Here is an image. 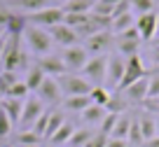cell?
Wrapping results in <instances>:
<instances>
[{"instance_id": "1", "label": "cell", "mask_w": 159, "mask_h": 147, "mask_svg": "<svg viewBox=\"0 0 159 147\" xmlns=\"http://www.w3.org/2000/svg\"><path fill=\"white\" fill-rule=\"evenodd\" d=\"M21 42H24V47L28 49V54L38 56V59L52 54V47H54V42H52L49 33H47L45 28L30 26V24H26L24 33H21Z\"/></svg>"}, {"instance_id": "2", "label": "cell", "mask_w": 159, "mask_h": 147, "mask_svg": "<svg viewBox=\"0 0 159 147\" xmlns=\"http://www.w3.org/2000/svg\"><path fill=\"white\" fill-rule=\"evenodd\" d=\"M56 82H59V87H61L63 98L66 96H89L91 89H94L82 75H77V73H63L61 77H56Z\"/></svg>"}, {"instance_id": "3", "label": "cell", "mask_w": 159, "mask_h": 147, "mask_svg": "<svg viewBox=\"0 0 159 147\" xmlns=\"http://www.w3.org/2000/svg\"><path fill=\"white\" fill-rule=\"evenodd\" d=\"M26 24L30 26H40V28L49 30L52 26L56 24H63V10H61V5H49L45 7V10H38V12H30V14H26Z\"/></svg>"}, {"instance_id": "4", "label": "cell", "mask_w": 159, "mask_h": 147, "mask_svg": "<svg viewBox=\"0 0 159 147\" xmlns=\"http://www.w3.org/2000/svg\"><path fill=\"white\" fill-rule=\"evenodd\" d=\"M105 68H108V54L103 56H91L87 65L80 70V75L91 84V87H103L105 84Z\"/></svg>"}, {"instance_id": "5", "label": "cell", "mask_w": 159, "mask_h": 147, "mask_svg": "<svg viewBox=\"0 0 159 147\" xmlns=\"http://www.w3.org/2000/svg\"><path fill=\"white\" fill-rule=\"evenodd\" d=\"M45 110H47V108L42 105V100H40L38 96H33V93H30V96L24 100V110H21V119H19V131H30V128H33V124L42 117V112H45Z\"/></svg>"}, {"instance_id": "6", "label": "cell", "mask_w": 159, "mask_h": 147, "mask_svg": "<svg viewBox=\"0 0 159 147\" xmlns=\"http://www.w3.org/2000/svg\"><path fill=\"white\" fill-rule=\"evenodd\" d=\"M124 70H126V59L122 54H117V51H112V54H108V68H105V84L103 87L108 89H115L117 91L119 82H122V77H124Z\"/></svg>"}, {"instance_id": "7", "label": "cell", "mask_w": 159, "mask_h": 147, "mask_svg": "<svg viewBox=\"0 0 159 147\" xmlns=\"http://www.w3.org/2000/svg\"><path fill=\"white\" fill-rule=\"evenodd\" d=\"M115 44V35L110 33V30H101V33H94L91 38H87L84 42H82V47L87 49V54L91 56H103L110 51V47Z\"/></svg>"}, {"instance_id": "8", "label": "cell", "mask_w": 159, "mask_h": 147, "mask_svg": "<svg viewBox=\"0 0 159 147\" xmlns=\"http://www.w3.org/2000/svg\"><path fill=\"white\" fill-rule=\"evenodd\" d=\"M59 56H61V61H63V65H66L68 73H80V70L87 65V61H89V54H87V49L82 47V44L66 47Z\"/></svg>"}, {"instance_id": "9", "label": "cell", "mask_w": 159, "mask_h": 147, "mask_svg": "<svg viewBox=\"0 0 159 147\" xmlns=\"http://www.w3.org/2000/svg\"><path fill=\"white\" fill-rule=\"evenodd\" d=\"M35 96L42 100L45 108H54V105H59L61 100H63V93H61V87H59V82H56V77H45L42 79V84H40L38 91H35Z\"/></svg>"}, {"instance_id": "10", "label": "cell", "mask_w": 159, "mask_h": 147, "mask_svg": "<svg viewBox=\"0 0 159 147\" xmlns=\"http://www.w3.org/2000/svg\"><path fill=\"white\" fill-rule=\"evenodd\" d=\"M148 75V70H145L143 65V59H140V54L131 56V59H126V70H124V77H122V82H119L117 91H122V89H126L129 84L138 82L140 77H145Z\"/></svg>"}, {"instance_id": "11", "label": "cell", "mask_w": 159, "mask_h": 147, "mask_svg": "<svg viewBox=\"0 0 159 147\" xmlns=\"http://www.w3.org/2000/svg\"><path fill=\"white\" fill-rule=\"evenodd\" d=\"M148 75H150V73H148ZM148 75H145V77H140L138 82L129 84L126 89L117 91V93H119L122 98H124L126 103H145V100H148V84H150Z\"/></svg>"}, {"instance_id": "12", "label": "cell", "mask_w": 159, "mask_h": 147, "mask_svg": "<svg viewBox=\"0 0 159 147\" xmlns=\"http://www.w3.org/2000/svg\"><path fill=\"white\" fill-rule=\"evenodd\" d=\"M136 30H138V35H140L143 42L152 40L154 35H157V30H159V14H157V12L140 14L138 19H136Z\"/></svg>"}, {"instance_id": "13", "label": "cell", "mask_w": 159, "mask_h": 147, "mask_svg": "<svg viewBox=\"0 0 159 147\" xmlns=\"http://www.w3.org/2000/svg\"><path fill=\"white\" fill-rule=\"evenodd\" d=\"M49 38H52V42H56V44H61V47H73V44H80V38H77V33H75L70 26H66V24H56V26H52L49 30Z\"/></svg>"}, {"instance_id": "14", "label": "cell", "mask_w": 159, "mask_h": 147, "mask_svg": "<svg viewBox=\"0 0 159 147\" xmlns=\"http://www.w3.org/2000/svg\"><path fill=\"white\" fill-rule=\"evenodd\" d=\"M35 65H38V68L42 70V73H45L47 77H61L63 73H68L59 54H47V56H40V59L35 61Z\"/></svg>"}, {"instance_id": "15", "label": "cell", "mask_w": 159, "mask_h": 147, "mask_svg": "<svg viewBox=\"0 0 159 147\" xmlns=\"http://www.w3.org/2000/svg\"><path fill=\"white\" fill-rule=\"evenodd\" d=\"M140 42L143 40H136V38H124V35H115V49L117 54H122L124 59H131V56L138 54Z\"/></svg>"}, {"instance_id": "16", "label": "cell", "mask_w": 159, "mask_h": 147, "mask_svg": "<svg viewBox=\"0 0 159 147\" xmlns=\"http://www.w3.org/2000/svg\"><path fill=\"white\" fill-rule=\"evenodd\" d=\"M0 110L10 117V122L14 124V126H19L21 110H24V100H19V98H0Z\"/></svg>"}, {"instance_id": "17", "label": "cell", "mask_w": 159, "mask_h": 147, "mask_svg": "<svg viewBox=\"0 0 159 147\" xmlns=\"http://www.w3.org/2000/svg\"><path fill=\"white\" fill-rule=\"evenodd\" d=\"M94 5L96 0H66L61 10H63V14H89Z\"/></svg>"}, {"instance_id": "18", "label": "cell", "mask_w": 159, "mask_h": 147, "mask_svg": "<svg viewBox=\"0 0 159 147\" xmlns=\"http://www.w3.org/2000/svg\"><path fill=\"white\" fill-rule=\"evenodd\" d=\"M136 119H138V126H140V136H143V142H148L150 138L157 136V117H154V114L145 112V114H140V117H136Z\"/></svg>"}, {"instance_id": "19", "label": "cell", "mask_w": 159, "mask_h": 147, "mask_svg": "<svg viewBox=\"0 0 159 147\" xmlns=\"http://www.w3.org/2000/svg\"><path fill=\"white\" fill-rule=\"evenodd\" d=\"M131 26H136V16H134V12H126V14H119L115 19H110V33L119 35L126 28H131Z\"/></svg>"}, {"instance_id": "20", "label": "cell", "mask_w": 159, "mask_h": 147, "mask_svg": "<svg viewBox=\"0 0 159 147\" xmlns=\"http://www.w3.org/2000/svg\"><path fill=\"white\" fill-rule=\"evenodd\" d=\"M131 122H134V117L126 112H122L117 117V124H115L112 133H110V138H122V140H129V131H131Z\"/></svg>"}, {"instance_id": "21", "label": "cell", "mask_w": 159, "mask_h": 147, "mask_svg": "<svg viewBox=\"0 0 159 147\" xmlns=\"http://www.w3.org/2000/svg\"><path fill=\"white\" fill-rule=\"evenodd\" d=\"M63 124H66L63 110H54V108H52V110H49V122H47V131H45V140H49V138L54 136V133L59 131Z\"/></svg>"}, {"instance_id": "22", "label": "cell", "mask_w": 159, "mask_h": 147, "mask_svg": "<svg viewBox=\"0 0 159 147\" xmlns=\"http://www.w3.org/2000/svg\"><path fill=\"white\" fill-rule=\"evenodd\" d=\"M61 105H63V110H70V112H82L91 105V100L89 96H66Z\"/></svg>"}, {"instance_id": "23", "label": "cell", "mask_w": 159, "mask_h": 147, "mask_svg": "<svg viewBox=\"0 0 159 147\" xmlns=\"http://www.w3.org/2000/svg\"><path fill=\"white\" fill-rule=\"evenodd\" d=\"M75 133V124H70V122H66L63 126L59 128V131L54 133V136L49 138V145H54V147H66L68 145V140H70V136Z\"/></svg>"}, {"instance_id": "24", "label": "cell", "mask_w": 159, "mask_h": 147, "mask_svg": "<svg viewBox=\"0 0 159 147\" xmlns=\"http://www.w3.org/2000/svg\"><path fill=\"white\" fill-rule=\"evenodd\" d=\"M45 77H47V75L42 73V70H40L38 65H30V68L26 70L24 84H26V87H28V91H30V93H35V91H38V87H40V84H42V79H45Z\"/></svg>"}, {"instance_id": "25", "label": "cell", "mask_w": 159, "mask_h": 147, "mask_svg": "<svg viewBox=\"0 0 159 147\" xmlns=\"http://www.w3.org/2000/svg\"><path fill=\"white\" fill-rule=\"evenodd\" d=\"M82 122L89 124V126H101V122H103L105 117V108H98V105H89L87 110H82Z\"/></svg>"}, {"instance_id": "26", "label": "cell", "mask_w": 159, "mask_h": 147, "mask_svg": "<svg viewBox=\"0 0 159 147\" xmlns=\"http://www.w3.org/2000/svg\"><path fill=\"white\" fill-rule=\"evenodd\" d=\"M52 0H10V5L16 7V10L21 12H38V10H45V7H49Z\"/></svg>"}, {"instance_id": "27", "label": "cell", "mask_w": 159, "mask_h": 147, "mask_svg": "<svg viewBox=\"0 0 159 147\" xmlns=\"http://www.w3.org/2000/svg\"><path fill=\"white\" fill-rule=\"evenodd\" d=\"M91 136H94V131H91L89 126H84V128H75V133L70 136V140H68V145H66V147H84L87 142H89Z\"/></svg>"}, {"instance_id": "28", "label": "cell", "mask_w": 159, "mask_h": 147, "mask_svg": "<svg viewBox=\"0 0 159 147\" xmlns=\"http://www.w3.org/2000/svg\"><path fill=\"white\" fill-rule=\"evenodd\" d=\"M16 82H19V75L14 70H0V98L5 96Z\"/></svg>"}, {"instance_id": "29", "label": "cell", "mask_w": 159, "mask_h": 147, "mask_svg": "<svg viewBox=\"0 0 159 147\" xmlns=\"http://www.w3.org/2000/svg\"><path fill=\"white\" fill-rule=\"evenodd\" d=\"M110 96H112V93H110L105 87H94V89H91V93H89V100H91V105L105 108L108 100H110Z\"/></svg>"}, {"instance_id": "30", "label": "cell", "mask_w": 159, "mask_h": 147, "mask_svg": "<svg viewBox=\"0 0 159 147\" xmlns=\"http://www.w3.org/2000/svg\"><path fill=\"white\" fill-rule=\"evenodd\" d=\"M129 7L131 12H136V14H148V12H157V2L154 0H129Z\"/></svg>"}, {"instance_id": "31", "label": "cell", "mask_w": 159, "mask_h": 147, "mask_svg": "<svg viewBox=\"0 0 159 147\" xmlns=\"http://www.w3.org/2000/svg\"><path fill=\"white\" fill-rule=\"evenodd\" d=\"M14 142L19 147H24V145H40V138L35 136L33 131H16L14 133Z\"/></svg>"}, {"instance_id": "32", "label": "cell", "mask_w": 159, "mask_h": 147, "mask_svg": "<svg viewBox=\"0 0 159 147\" xmlns=\"http://www.w3.org/2000/svg\"><path fill=\"white\" fill-rule=\"evenodd\" d=\"M28 96H30L28 87L24 84V79H19V82H16V84H14V87H12V89H10V91H7L2 98H19V100H26Z\"/></svg>"}, {"instance_id": "33", "label": "cell", "mask_w": 159, "mask_h": 147, "mask_svg": "<svg viewBox=\"0 0 159 147\" xmlns=\"http://www.w3.org/2000/svg\"><path fill=\"white\" fill-rule=\"evenodd\" d=\"M148 79H150V84H148V100H154V98H159V70L150 73Z\"/></svg>"}, {"instance_id": "34", "label": "cell", "mask_w": 159, "mask_h": 147, "mask_svg": "<svg viewBox=\"0 0 159 147\" xmlns=\"http://www.w3.org/2000/svg\"><path fill=\"white\" fill-rule=\"evenodd\" d=\"M117 117H119V114H115V112H105V117H103V122H101L98 131H101V133H105V136L110 138V133H112L115 124H117Z\"/></svg>"}, {"instance_id": "35", "label": "cell", "mask_w": 159, "mask_h": 147, "mask_svg": "<svg viewBox=\"0 0 159 147\" xmlns=\"http://www.w3.org/2000/svg\"><path fill=\"white\" fill-rule=\"evenodd\" d=\"M12 133H14V124L10 122V117H7L2 110H0V140H5V138H10Z\"/></svg>"}, {"instance_id": "36", "label": "cell", "mask_w": 159, "mask_h": 147, "mask_svg": "<svg viewBox=\"0 0 159 147\" xmlns=\"http://www.w3.org/2000/svg\"><path fill=\"white\" fill-rule=\"evenodd\" d=\"M105 145H108V136L101 131H94V136L89 138V142L84 147H105Z\"/></svg>"}, {"instance_id": "37", "label": "cell", "mask_w": 159, "mask_h": 147, "mask_svg": "<svg viewBox=\"0 0 159 147\" xmlns=\"http://www.w3.org/2000/svg\"><path fill=\"white\" fill-rule=\"evenodd\" d=\"M105 147H131V145H129V140H122V138H108Z\"/></svg>"}, {"instance_id": "38", "label": "cell", "mask_w": 159, "mask_h": 147, "mask_svg": "<svg viewBox=\"0 0 159 147\" xmlns=\"http://www.w3.org/2000/svg\"><path fill=\"white\" fill-rule=\"evenodd\" d=\"M10 14H12L10 10H5V7L0 5V26H2V28L7 26V19H10Z\"/></svg>"}, {"instance_id": "39", "label": "cell", "mask_w": 159, "mask_h": 147, "mask_svg": "<svg viewBox=\"0 0 159 147\" xmlns=\"http://www.w3.org/2000/svg\"><path fill=\"white\" fill-rule=\"evenodd\" d=\"M7 38H10L7 33H2V35H0V61H2V54H5V47H7Z\"/></svg>"}, {"instance_id": "40", "label": "cell", "mask_w": 159, "mask_h": 147, "mask_svg": "<svg viewBox=\"0 0 159 147\" xmlns=\"http://www.w3.org/2000/svg\"><path fill=\"white\" fill-rule=\"evenodd\" d=\"M140 147H159V136H154V138H150L148 142H143Z\"/></svg>"}, {"instance_id": "41", "label": "cell", "mask_w": 159, "mask_h": 147, "mask_svg": "<svg viewBox=\"0 0 159 147\" xmlns=\"http://www.w3.org/2000/svg\"><path fill=\"white\" fill-rule=\"evenodd\" d=\"M154 61H157V65H159V47H157V51H154Z\"/></svg>"}, {"instance_id": "42", "label": "cell", "mask_w": 159, "mask_h": 147, "mask_svg": "<svg viewBox=\"0 0 159 147\" xmlns=\"http://www.w3.org/2000/svg\"><path fill=\"white\" fill-rule=\"evenodd\" d=\"M157 136H159V114H157Z\"/></svg>"}, {"instance_id": "43", "label": "cell", "mask_w": 159, "mask_h": 147, "mask_svg": "<svg viewBox=\"0 0 159 147\" xmlns=\"http://www.w3.org/2000/svg\"><path fill=\"white\" fill-rule=\"evenodd\" d=\"M16 147H19V145H16ZM24 147H40V145H24Z\"/></svg>"}, {"instance_id": "44", "label": "cell", "mask_w": 159, "mask_h": 147, "mask_svg": "<svg viewBox=\"0 0 159 147\" xmlns=\"http://www.w3.org/2000/svg\"><path fill=\"white\" fill-rule=\"evenodd\" d=\"M0 147H5V142H2V145H0Z\"/></svg>"}, {"instance_id": "45", "label": "cell", "mask_w": 159, "mask_h": 147, "mask_svg": "<svg viewBox=\"0 0 159 147\" xmlns=\"http://www.w3.org/2000/svg\"><path fill=\"white\" fill-rule=\"evenodd\" d=\"M47 147H54V145H47Z\"/></svg>"}, {"instance_id": "46", "label": "cell", "mask_w": 159, "mask_h": 147, "mask_svg": "<svg viewBox=\"0 0 159 147\" xmlns=\"http://www.w3.org/2000/svg\"><path fill=\"white\" fill-rule=\"evenodd\" d=\"M154 2H159V0H154Z\"/></svg>"}, {"instance_id": "47", "label": "cell", "mask_w": 159, "mask_h": 147, "mask_svg": "<svg viewBox=\"0 0 159 147\" xmlns=\"http://www.w3.org/2000/svg\"><path fill=\"white\" fill-rule=\"evenodd\" d=\"M157 70H159V65H157Z\"/></svg>"}, {"instance_id": "48", "label": "cell", "mask_w": 159, "mask_h": 147, "mask_svg": "<svg viewBox=\"0 0 159 147\" xmlns=\"http://www.w3.org/2000/svg\"><path fill=\"white\" fill-rule=\"evenodd\" d=\"M157 14H159V12H157Z\"/></svg>"}]
</instances>
